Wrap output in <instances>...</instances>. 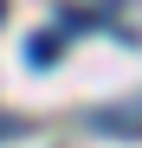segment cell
Wrapping results in <instances>:
<instances>
[{"instance_id":"obj_1","label":"cell","mask_w":142,"mask_h":148,"mask_svg":"<svg viewBox=\"0 0 142 148\" xmlns=\"http://www.w3.org/2000/svg\"><path fill=\"white\" fill-rule=\"evenodd\" d=\"M26 58H32V64H52V58H58V39H52V32H32V39H26Z\"/></svg>"}]
</instances>
